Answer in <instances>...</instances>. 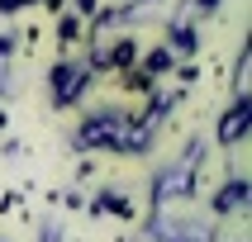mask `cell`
<instances>
[{"instance_id":"6da1fadb","label":"cell","mask_w":252,"mask_h":242,"mask_svg":"<svg viewBox=\"0 0 252 242\" xmlns=\"http://www.w3.org/2000/svg\"><path fill=\"white\" fill-rule=\"evenodd\" d=\"M86 85H91V67L86 62H53L48 67V90H53V105H71V100L81 95Z\"/></svg>"},{"instance_id":"3957f363","label":"cell","mask_w":252,"mask_h":242,"mask_svg":"<svg viewBox=\"0 0 252 242\" xmlns=\"http://www.w3.org/2000/svg\"><path fill=\"white\" fill-rule=\"evenodd\" d=\"M162 43H167L176 57H195V53H200V24H195V19H186V24H171Z\"/></svg>"},{"instance_id":"8992f818","label":"cell","mask_w":252,"mask_h":242,"mask_svg":"<svg viewBox=\"0 0 252 242\" xmlns=\"http://www.w3.org/2000/svg\"><path fill=\"white\" fill-rule=\"evenodd\" d=\"M100 10H105V5H100V0H71V14H81L86 24H91V19H95Z\"/></svg>"},{"instance_id":"7a4b0ae2","label":"cell","mask_w":252,"mask_h":242,"mask_svg":"<svg viewBox=\"0 0 252 242\" xmlns=\"http://www.w3.org/2000/svg\"><path fill=\"white\" fill-rule=\"evenodd\" d=\"M86 33H91V24H86L81 14H57V24H53V43H57V53H76L86 43Z\"/></svg>"},{"instance_id":"9c48e42d","label":"cell","mask_w":252,"mask_h":242,"mask_svg":"<svg viewBox=\"0 0 252 242\" xmlns=\"http://www.w3.org/2000/svg\"><path fill=\"white\" fill-rule=\"evenodd\" d=\"M5 124H10V114H5V109H0V128H5Z\"/></svg>"},{"instance_id":"277c9868","label":"cell","mask_w":252,"mask_h":242,"mask_svg":"<svg viewBox=\"0 0 252 242\" xmlns=\"http://www.w3.org/2000/svg\"><path fill=\"white\" fill-rule=\"evenodd\" d=\"M243 133H248V90H238V100L228 105L224 124H219V138H224V142H238Z\"/></svg>"},{"instance_id":"ba28073f","label":"cell","mask_w":252,"mask_h":242,"mask_svg":"<svg viewBox=\"0 0 252 242\" xmlns=\"http://www.w3.org/2000/svg\"><path fill=\"white\" fill-rule=\"evenodd\" d=\"M190 5H195V14H219L224 10V0H190Z\"/></svg>"},{"instance_id":"52a82bcc","label":"cell","mask_w":252,"mask_h":242,"mask_svg":"<svg viewBox=\"0 0 252 242\" xmlns=\"http://www.w3.org/2000/svg\"><path fill=\"white\" fill-rule=\"evenodd\" d=\"M176 81H181V85H195V81H200V67H195V62H186V67H176Z\"/></svg>"},{"instance_id":"5b68a950","label":"cell","mask_w":252,"mask_h":242,"mask_svg":"<svg viewBox=\"0 0 252 242\" xmlns=\"http://www.w3.org/2000/svg\"><path fill=\"white\" fill-rule=\"evenodd\" d=\"M138 67L148 71V76H153V81H162V76H171V71H176V53H171L167 43H162V48H153V53L143 57Z\"/></svg>"}]
</instances>
